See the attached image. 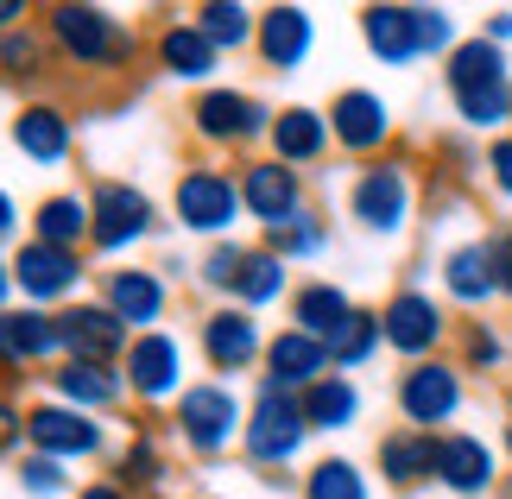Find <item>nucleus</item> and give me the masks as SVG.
Returning a JSON list of instances; mask_svg holds the SVG:
<instances>
[{
    "label": "nucleus",
    "instance_id": "nucleus-41",
    "mask_svg": "<svg viewBox=\"0 0 512 499\" xmlns=\"http://www.w3.org/2000/svg\"><path fill=\"white\" fill-rule=\"evenodd\" d=\"M13 481H19V493H26V499H64V493H76L70 462H57V455H38V449L19 455Z\"/></svg>",
    "mask_w": 512,
    "mask_h": 499
},
{
    "label": "nucleus",
    "instance_id": "nucleus-1",
    "mask_svg": "<svg viewBox=\"0 0 512 499\" xmlns=\"http://www.w3.org/2000/svg\"><path fill=\"white\" fill-rule=\"evenodd\" d=\"M443 89H449V108L468 133H494L512 127V64L494 38H462L456 51L443 57Z\"/></svg>",
    "mask_w": 512,
    "mask_h": 499
},
{
    "label": "nucleus",
    "instance_id": "nucleus-50",
    "mask_svg": "<svg viewBox=\"0 0 512 499\" xmlns=\"http://www.w3.org/2000/svg\"><path fill=\"white\" fill-rule=\"evenodd\" d=\"M19 26H32V7H26V0H0V38L19 32Z\"/></svg>",
    "mask_w": 512,
    "mask_h": 499
},
{
    "label": "nucleus",
    "instance_id": "nucleus-53",
    "mask_svg": "<svg viewBox=\"0 0 512 499\" xmlns=\"http://www.w3.org/2000/svg\"><path fill=\"white\" fill-rule=\"evenodd\" d=\"M196 499H228V493H196Z\"/></svg>",
    "mask_w": 512,
    "mask_h": 499
},
{
    "label": "nucleus",
    "instance_id": "nucleus-38",
    "mask_svg": "<svg viewBox=\"0 0 512 499\" xmlns=\"http://www.w3.org/2000/svg\"><path fill=\"white\" fill-rule=\"evenodd\" d=\"M51 57H57V51H51L45 26H19V32L0 38V76H7V83H38Z\"/></svg>",
    "mask_w": 512,
    "mask_h": 499
},
{
    "label": "nucleus",
    "instance_id": "nucleus-19",
    "mask_svg": "<svg viewBox=\"0 0 512 499\" xmlns=\"http://www.w3.org/2000/svg\"><path fill=\"white\" fill-rule=\"evenodd\" d=\"M437 487L449 499H487L500 487V449L475 430H449L437 436Z\"/></svg>",
    "mask_w": 512,
    "mask_h": 499
},
{
    "label": "nucleus",
    "instance_id": "nucleus-9",
    "mask_svg": "<svg viewBox=\"0 0 512 499\" xmlns=\"http://www.w3.org/2000/svg\"><path fill=\"white\" fill-rule=\"evenodd\" d=\"M392 405H399V424L411 430H430V436H449V424L462 417L468 405V373L456 361H418L392 379Z\"/></svg>",
    "mask_w": 512,
    "mask_h": 499
},
{
    "label": "nucleus",
    "instance_id": "nucleus-25",
    "mask_svg": "<svg viewBox=\"0 0 512 499\" xmlns=\"http://www.w3.org/2000/svg\"><path fill=\"white\" fill-rule=\"evenodd\" d=\"M7 133H13L19 158H32V165H45V171L70 165V152H76V121L57 102H26L7 121Z\"/></svg>",
    "mask_w": 512,
    "mask_h": 499
},
{
    "label": "nucleus",
    "instance_id": "nucleus-20",
    "mask_svg": "<svg viewBox=\"0 0 512 499\" xmlns=\"http://www.w3.org/2000/svg\"><path fill=\"white\" fill-rule=\"evenodd\" d=\"M57 323H64V361L121 367V354H127V342H133V329L102 304V297H76L70 310H57Z\"/></svg>",
    "mask_w": 512,
    "mask_h": 499
},
{
    "label": "nucleus",
    "instance_id": "nucleus-13",
    "mask_svg": "<svg viewBox=\"0 0 512 499\" xmlns=\"http://www.w3.org/2000/svg\"><path fill=\"white\" fill-rule=\"evenodd\" d=\"M266 342L272 335L260 329V316L241 310V304H215L203 323H196V348H203V367L215 379H228L234 386V373H253L266 361Z\"/></svg>",
    "mask_w": 512,
    "mask_h": 499
},
{
    "label": "nucleus",
    "instance_id": "nucleus-45",
    "mask_svg": "<svg viewBox=\"0 0 512 499\" xmlns=\"http://www.w3.org/2000/svg\"><path fill=\"white\" fill-rule=\"evenodd\" d=\"M7 449H26V411L0 392V455H7Z\"/></svg>",
    "mask_w": 512,
    "mask_h": 499
},
{
    "label": "nucleus",
    "instance_id": "nucleus-44",
    "mask_svg": "<svg viewBox=\"0 0 512 499\" xmlns=\"http://www.w3.org/2000/svg\"><path fill=\"white\" fill-rule=\"evenodd\" d=\"M481 171H487V184H494V196H506V203H512V133L487 139V152H481Z\"/></svg>",
    "mask_w": 512,
    "mask_h": 499
},
{
    "label": "nucleus",
    "instance_id": "nucleus-29",
    "mask_svg": "<svg viewBox=\"0 0 512 499\" xmlns=\"http://www.w3.org/2000/svg\"><path fill=\"white\" fill-rule=\"evenodd\" d=\"M45 379H51L57 405H76V411H89V417H108L127 398V373L121 367H102V361H57Z\"/></svg>",
    "mask_w": 512,
    "mask_h": 499
},
{
    "label": "nucleus",
    "instance_id": "nucleus-48",
    "mask_svg": "<svg viewBox=\"0 0 512 499\" xmlns=\"http://www.w3.org/2000/svg\"><path fill=\"white\" fill-rule=\"evenodd\" d=\"M481 38H494V45L506 51V45H512V7H494V13H487V19H481Z\"/></svg>",
    "mask_w": 512,
    "mask_h": 499
},
{
    "label": "nucleus",
    "instance_id": "nucleus-11",
    "mask_svg": "<svg viewBox=\"0 0 512 499\" xmlns=\"http://www.w3.org/2000/svg\"><path fill=\"white\" fill-rule=\"evenodd\" d=\"M380 329H386V348L399 354L405 367H418V361H437L443 342L456 335V323H449V310H443V297H430L424 285H399L380 304Z\"/></svg>",
    "mask_w": 512,
    "mask_h": 499
},
{
    "label": "nucleus",
    "instance_id": "nucleus-21",
    "mask_svg": "<svg viewBox=\"0 0 512 499\" xmlns=\"http://www.w3.org/2000/svg\"><path fill=\"white\" fill-rule=\"evenodd\" d=\"M152 70L171 76V83H190V89H215V70H222V51L203 38L196 19H165L159 32H152Z\"/></svg>",
    "mask_w": 512,
    "mask_h": 499
},
{
    "label": "nucleus",
    "instance_id": "nucleus-40",
    "mask_svg": "<svg viewBox=\"0 0 512 499\" xmlns=\"http://www.w3.org/2000/svg\"><path fill=\"white\" fill-rule=\"evenodd\" d=\"M506 354H512V348H506V335H500L494 323H462V329H456V367H462V373H481V379H487V373L506 367Z\"/></svg>",
    "mask_w": 512,
    "mask_h": 499
},
{
    "label": "nucleus",
    "instance_id": "nucleus-6",
    "mask_svg": "<svg viewBox=\"0 0 512 499\" xmlns=\"http://www.w3.org/2000/svg\"><path fill=\"white\" fill-rule=\"evenodd\" d=\"M171 215L177 228L203 234V241H228L234 228H241V177H234L228 165H215V158H196V165L177 171V190H171Z\"/></svg>",
    "mask_w": 512,
    "mask_h": 499
},
{
    "label": "nucleus",
    "instance_id": "nucleus-28",
    "mask_svg": "<svg viewBox=\"0 0 512 499\" xmlns=\"http://www.w3.org/2000/svg\"><path fill=\"white\" fill-rule=\"evenodd\" d=\"M361 45L380 57L386 70H411V64H424L411 0H373V7H361Z\"/></svg>",
    "mask_w": 512,
    "mask_h": 499
},
{
    "label": "nucleus",
    "instance_id": "nucleus-31",
    "mask_svg": "<svg viewBox=\"0 0 512 499\" xmlns=\"http://www.w3.org/2000/svg\"><path fill=\"white\" fill-rule=\"evenodd\" d=\"M285 310H291V329H304V335H317V342H329V335H336L361 304H354L336 278H304V285L291 291Z\"/></svg>",
    "mask_w": 512,
    "mask_h": 499
},
{
    "label": "nucleus",
    "instance_id": "nucleus-15",
    "mask_svg": "<svg viewBox=\"0 0 512 499\" xmlns=\"http://www.w3.org/2000/svg\"><path fill=\"white\" fill-rule=\"evenodd\" d=\"M329 139H336V152L348 158H361V165H373V158H386L392 146V102L380 89H336L329 95Z\"/></svg>",
    "mask_w": 512,
    "mask_h": 499
},
{
    "label": "nucleus",
    "instance_id": "nucleus-16",
    "mask_svg": "<svg viewBox=\"0 0 512 499\" xmlns=\"http://www.w3.org/2000/svg\"><path fill=\"white\" fill-rule=\"evenodd\" d=\"M234 177H241V203H247V215H253L260 228H279V222H291V215H304V209H310V184H304V171L279 165L272 152L241 158V165H234Z\"/></svg>",
    "mask_w": 512,
    "mask_h": 499
},
{
    "label": "nucleus",
    "instance_id": "nucleus-23",
    "mask_svg": "<svg viewBox=\"0 0 512 499\" xmlns=\"http://www.w3.org/2000/svg\"><path fill=\"white\" fill-rule=\"evenodd\" d=\"M266 373V386H279V392H310V386H317V379H329V373H336V361H329V342H317V335H304V329H279V335H272V342H266V361H260Z\"/></svg>",
    "mask_w": 512,
    "mask_h": 499
},
{
    "label": "nucleus",
    "instance_id": "nucleus-7",
    "mask_svg": "<svg viewBox=\"0 0 512 499\" xmlns=\"http://www.w3.org/2000/svg\"><path fill=\"white\" fill-rule=\"evenodd\" d=\"M304 443H310L304 398H298V392H279V386H266V379H260V392L247 398V436H241V455L272 481L279 468H291V462L304 455Z\"/></svg>",
    "mask_w": 512,
    "mask_h": 499
},
{
    "label": "nucleus",
    "instance_id": "nucleus-12",
    "mask_svg": "<svg viewBox=\"0 0 512 499\" xmlns=\"http://www.w3.org/2000/svg\"><path fill=\"white\" fill-rule=\"evenodd\" d=\"M26 449L57 455V462H102L108 455V424L76 405H57V398H38L26 405Z\"/></svg>",
    "mask_w": 512,
    "mask_h": 499
},
{
    "label": "nucleus",
    "instance_id": "nucleus-47",
    "mask_svg": "<svg viewBox=\"0 0 512 499\" xmlns=\"http://www.w3.org/2000/svg\"><path fill=\"white\" fill-rule=\"evenodd\" d=\"M494 241V266H500V291L512 297V228H500V234H487Z\"/></svg>",
    "mask_w": 512,
    "mask_h": 499
},
{
    "label": "nucleus",
    "instance_id": "nucleus-30",
    "mask_svg": "<svg viewBox=\"0 0 512 499\" xmlns=\"http://www.w3.org/2000/svg\"><path fill=\"white\" fill-rule=\"evenodd\" d=\"M26 241L64 247V253H89V190H51L38 196L26 215Z\"/></svg>",
    "mask_w": 512,
    "mask_h": 499
},
{
    "label": "nucleus",
    "instance_id": "nucleus-52",
    "mask_svg": "<svg viewBox=\"0 0 512 499\" xmlns=\"http://www.w3.org/2000/svg\"><path fill=\"white\" fill-rule=\"evenodd\" d=\"M500 455H506V468H512V417H506V430H500Z\"/></svg>",
    "mask_w": 512,
    "mask_h": 499
},
{
    "label": "nucleus",
    "instance_id": "nucleus-33",
    "mask_svg": "<svg viewBox=\"0 0 512 499\" xmlns=\"http://www.w3.org/2000/svg\"><path fill=\"white\" fill-rule=\"evenodd\" d=\"M291 291H298V285H291V266H285V259L272 253V247H253L247 266H241V278H234V297H228V304H241V310L260 316V310L279 304V297L291 304Z\"/></svg>",
    "mask_w": 512,
    "mask_h": 499
},
{
    "label": "nucleus",
    "instance_id": "nucleus-2",
    "mask_svg": "<svg viewBox=\"0 0 512 499\" xmlns=\"http://www.w3.org/2000/svg\"><path fill=\"white\" fill-rule=\"evenodd\" d=\"M38 26H45L51 51L76 70H127L133 57H140V32H133L121 13L89 7V0H51Z\"/></svg>",
    "mask_w": 512,
    "mask_h": 499
},
{
    "label": "nucleus",
    "instance_id": "nucleus-27",
    "mask_svg": "<svg viewBox=\"0 0 512 499\" xmlns=\"http://www.w3.org/2000/svg\"><path fill=\"white\" fill-rule=\"evenodd\" d=\"M443 297L449 304H462V310H487L500 291V266H494V241H462V247H449L443 253Z\"/></svg>",
    "mask_w": 512,
    "mask_h": 499
},
{
    "label": "nucleus",
    "instance_id": "nucleus-17",
    "mask_svg": "<svg viewBox=\"0 0 512 499\" xmlns=\"http://www.w3.org/2000/svg\"><path fill=\"white\" fill-rule=\"evenodd\" d=\"M102 304L121 316V323L133 335H152V329H165V310H171V278L159 266H114L102 272Z\"/></svg>",
    "mask_w": 512,
    "mask_h": 499
},
{
    "label": "nucleus",
    "instance_id": "nucleus-18",
    "mask_svg": "<svg viewBox=\"0 0 512 499\" xmlns=\"http://www.w3.org/2000/svg\"><path fill=\"white\" fill-rule=\"evenodd\" d=\"M57 361H64V323H57V310H32V304L0 310V367L32 373V367H57Z\"/></svg>",
    "mask_w": 512,
    "mask_h": 499
},
{
    "label": "nucleus",
    "instance_id": "nucleus-46",
    "mask_svg": "<svg viewBox=\"0 0 512 499\" xmlns=\"http://www.w3.org/2000/svg\"><path fill=\"white\" fill-rule=\"evenodd\" d=\"M19 234H26V215H19L13 190H0V253H7V247H19Z\"/></svg>",
    "mask_w": 512,
    "mask_h": 499
},
{
    "label": "nucleus",
    "instance_id": "nucleus-49",
    "mask_svg": "<svg viewBox=\"0 0 512 499\" xmlns=\"http://www.w3.org/2000/svg\"><path fill=\"white\" fill-rule=\"evenodd\" d=\"M76 499H140V493H127L114 474H102V481H83V487H76Z\"/></svg>",
    "mask_w": 512,
    "mask_h": 499
},
{
    "label": "nucleus",
    "instance_id": "nucleus-3",
    "mask_svg": "<svg viewBox=\"0 0 512 499\" xmlns=\"http://www.w3.org/2000/svg\"><path fill=\"white\" fill-rule=\"evenodd\" d=\"M152 234H159V203L140 184H127V177H95L89 184V253L127 266V253L146 247Z\"/></svg>",
    "mask_w": 512,
    "mask_h": 499
},
{
    "label": "nucleus",
    "instance_id": "nucleus-24",
    "mask_svg": "<svg viewBox=\"0 0 512 499\" xmlns=\"http://www.w3.org/2000/svg\"><path fill=\"white\" fill-rule=\"evenodd\" d=\"M310 51H317V19H310V7H260L253 57H260L272 76H298Z\"/></svg>",
    "mask_w": 512,
    "mask_h": 499
},
{
    "label": "nucleus",
    "instance_id": "nucleus-51",
    "mask_svg": "<svg viewBox=\"0 0 512 499\" xmlns=\"http://www.w3.org/2000/svg\"><path fill=\"white\" fill-rule=\"evenodd\" d=\"M13 297H19V285H13V253H0V310H13Z\"/></svg>",
    "mask_w": 512,
    "mask_h": 499
},
{
    "label": "nucleus",
    "instance_id": "nucleus-5",
    "mask_svg": "<svg viewBox=\"0 0 512 499\" xmlns=\"http://www.w3.org/2000/svg\"><path fill=\"white\" fill-rule=\"evenodd\" d=\"M171 430H177V443H184L190 455H228V449H241V436H247V398L228 386V379H196V386L171 405Z\"/></svg>",
    "mask_w": 512,
    "mask_h": 499
},
{
    "label": "nucleus",
    "instance_id": "nucleus-43",
    "mask_svg": "<svg viewBox=\"0 0 512 499\" xmlns=\"http://www.w3.org/2000/svg\"><path fill=\"white\" fill-rule=\"evenodd\" d=\"M411 19H418V51L424 57H449L462 45L456 13H449V7H424V0H411Z\"/></svg>",
    "mask_w": 512,
    "mask_h": 499
},
{
    "label": "nucleus",
    "instance_id": "nucleus-34",
    "mask_svg": "<svg viewBox=\"0 0 512 499\" xmlns=\"http://www.w3.org/2000/svg\"><path fill=\"white\" fill-rule=\"evenodd\" d=\"M190 19L203 26V38H209L222 57L253 51V38H260V7H247V0H203Z\"/></svg>",
    "mask_w": 512,
    "mask_h": 499
},
{
    "label": "nucleus",
    "instance_id": "nucleus-22",
    "mask_svg": "<svg viewBox=\"0 0 512 499\" xmlns=\"http://www.w3.org/2000/svg\"><path fill=\"white\" fill-rule=\"evenodd\" d=\"M373 468H380V487H392V493L437 487V436L411 430V424H392L380 443H373Z\"/></svg>",
    "mask_w": 512,
    "mask_h": 499
},
{
    "label": "nucleus",
    "instance_id": "nucleus-42",
    "mask_svg": "<svg viewBox=\"0 0 512 499\" xmlns=\"http://www.w3.org/2000/svg\"><path fill=\"white\" fill-rule=\"evenodd\" d=\"M247 253L253 247H241V241H209V253L196 259V285L215 291L228 304V297H234V278H241V266H247Z\"/></svg>",
    "mask_w": 512,
    "mask_h": 499
},
{
    "label": "nucleus",
    "instance_id": "nucleus-37",
    "mask_svg": "<svg viewBox=\"0 0 512 499\" xmlns=\"http://www.w3.org/2000/svg\"><path fill=\"white\" fill-rule=\"evenodd\" d=\"M165 474H171V462H165V449H159V436H152V430H133L127 449L114 455V481H121L127 493H159Z\"/></svg>",
    "mask_w": 512,
    "mask_h": 499
},
{
    "label": "nucleus",
    "instance_id": "nucleus-14",
    "mask_svg": "<svg viewBox=\"0 0 512 499\" xmlns=\"http://www.w3.org/2000/svg\"><path fill=\"white\" fill-rule=\"evenodd\" d=\"M83 253H64V247H45V241H19L13 247V285L32 310H70L83 297Z\"/></svg>",
    "mask_w": 512,
    "mask_h": 499
},
{
    "label": "nucleus",
    "instance_id": "nucleus-26",
    "mask_svg": "<svg viewBox=\"0 0 512 499\" xmlns=\"http://www.w3.org/2000/svg\"><path fill=\"white\" fill-rule=\"evenodd\" d=\"M329 114L323 108H310V102H291V108H279L272 114V133H266V152L279 158V165H291V171H310V165H323L329 158Z\"/></svg>",
    "mask_w": 512,
    "mask_h": 499
},
{
    "label": "nucleus",
    "instance_id": "nucleus-10",
    "mask_svg": "<svg viewBox=\"0 0 512 499\" xmlns=\"http://www.w3.org/2000/svg\"><path fill=\"white\" fill-rule=\"evenodd\" d=\"M121 373H127V398H140L146 411L177 405L196 379H190V348L177 329H152V335H133L127 354H121Z\"/></svg>",
    "mask_w": 512,
    "mask_h": 499
},
{
    "label": "nucleus",
    "instance_id": "nucleus-32",
    "mask_svg": "<svg viewBox=\"0 0 512 499\" xmlns=\"http://www.w3.org/2000/svg\"><path fill=\"white\" fill-rule=\"evenodd\" d=\"M361 405H367L361 386L348 373H329L304 392V424H310V436H342V430L361 424Z\"/></svg>",
    "mask_w": 512,
    "mask_h": 499
},
{
    "label": "nucleus",
    "instance_id": "nucleus-39",
    "mask_svg": "<svg viewBox=\"0 0 512 499\" xmlns=\"http://www.w3.org/2000/svg\"><path fill=\"white\" fill-rule=\"evenodd\" d=\"M260 234H266L260 247H272L285 266H291V259H317L329 247V215L304 209V215H291V222H279V228H260Z\"/></svg>",
    "mask_w": 512,
    "mask_h": 499
},
{
    "label": "nucleus",
    "instance_id": "nucleus-35",
    "mask_svg": "<svg viewBox=\"0 0 512 499\" xmlns=\"http://www.w3.org/2000/svg\"><path fill=\"white\" fill-rule=\"evenodd\" d=\"M298 499H373V474L354 455H317L298 481Z\"/></svg>",
    "mask_w": 512,
    "mask_h": 499
},
{
    "label": "nucleus",
    "instance_id": "nucleus-36",
    "mask_svg": "<svg viewBox=\"0 0 512 499\" xmlns=\"http://www.w3.org/2000/svg\"><path fill=\"white\" fill-rule=\"evenodd\" d=\"M380 348H386V329H380V310H354L348 323L329 335V361H336V373H361L380 361Z\"/></svg>",
    "mask_w": 512,
    "mask_h": 499
},
{
    "label": "nucleus",
    "instance_id": "nucleus-8",
    "mask_svg": "<svg viewBox=\"0 0 512 499\" xmlns=\"http://www.w3.org/2000/svg\"><path fill=\"white\" fill-rule=\"evenodd\" d=\"M411 209H418V177H411L405 158H373V165L354 171L348 184V215L380 241H399L411 228Z\"/></svg>",
    "mask_w": 512,
    "mask_h": 499
},
{
    "label": "nucleus",
    "instance_id": "nucleus-4",
    "mask_svg": "<svg viewBox=\"0 0 512 499\" xmlns=\"http://www.w3.org/2000/svg\"><path fill=\"white\" fill-rule=\"evenodd\" d=\"M184 121H190V139L209 146V152H253V146H266V133H272V108L253 89L215 83V89L190 95Z\"/></svg>",
    "mask_w": 512,
    "mask_h": 499
}]
</instances>
